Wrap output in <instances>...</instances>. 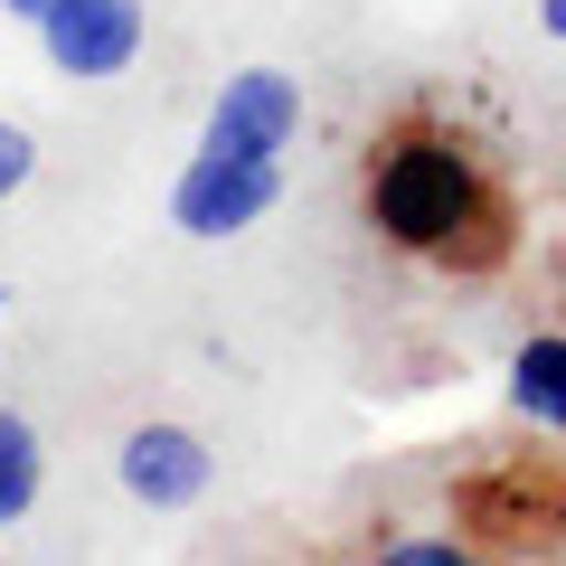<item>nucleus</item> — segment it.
I'll return each mask as SVG.
<instances>
[{"label":"nucleus","mask_w":566,"mask_h":566,"mask_svg":"<svg viewBox=\"0 0 566 566\" xmlns=\"http://www.w3.org/2000/svg\"><path fill=\"white\" fill-rule=\"evenodd\" d=\"M359 218L406 264H501L510 199L491 161L444 123H397L359 161Z\"/></svg>","instance_id":"1"},{"label":"nucleus","mask_w":566,"mask_h":566,"mask_svg":"<svg viewBox=\"0 0 566 566\" xmlns=\"http://www.w3.org/2000/svg\"><path fill=\"white\" fill-rule=\"evenodd\" d=\"M303 142V76L293 66H237L218 76L199 123V151H237V161H283Z\"/></svg>","instance_id":"2"},{"label":"nucleus","mask_w":566,"mask_h":566,"mask_svg":"<svg viewBox=\"0 0 566 566\" xmlns=\"http://www.w3.org/2000/svg\"><path fill=\"white\" fill-rule=\"evenodd\" d=\"M283 199V161H237V151H189V170L170 180V227L199 245H227L245 227H264Z\"/></svg>","instance_id":"3"},{"label":"nucleus","mask_w":566,"mask_h":566,"mask_svg":"<svg viewBox=\"0 0 566 566\" xmlns=\"http://www.w3.org/2000/svg\"><path fill=\"white\" fill-rule=\"evenodd\" d=\"M39 57L57 66L66 85H114L142 66V48H151V10L142 0H57L39 29Z\"/></svg>","instance_id":"4"},{"label":"nucleus","mask_w":566,"mask_h":566,"mask_svg":"<svg viewBox=\"0 0 566 566\" xmlns=\"http://www.w3.org/2000/svg\"><path fill=\"white\" fill-rule=\"evenodd\" d=\"M114 482H123V501L133 510H199L208 501V482H218V453H208V434H189V424H170V416H151V424H133L114 444Z\"/></svg>","instance_id":"5"},{"label":"nucleus","mask_w":566,"mask_h":566,"mask_svg":"<svg viewBox=\"0 0 566 566\" xmlns=\"http://www.w3.org/2000/svg\"><path fill=\"white\" fill-rule=\"evenodd\" d=\"M501 397H510V416H520V424L566 434V331H528V340L510 349Z\"/></svg>","instance_id":"6"},{"label":"nucleus","mask_w":566,"mask_h":566,"mask_svg":"<svg viewBox=\"0 0 566 566\" xmlns=\"http://www.w3.org/2000/svg\"><path fill=\"white\" fill-rule=\"evenodd\" d=\"M39 482H48L39 424H29L20 406H0V528H20L29 510H39Z\"/></svg>","instance_id":"7"},{"label":"nucleus","mask_w":566,"mask_h":566,"mask_svg":"<svg viewBox=\"0 0 566 566\" xmlns=\"http://www.w3.org/2000/svg\"><path fill=\"white\" fill-rule=\"evenodd\" d=\"M378 566H472L463 528H397V538H378Z\"/></svg>","instance_id":"8"},{"label":"nucleus","mask_w":566,"mask_h":566,"mask_svg":"<svg viewBox=\"0 0 566 566\" xmlns=\"http://www.w3.org/2000/svg\"><path fill=\"white\" fill-rule=\"evenodd\" d=\"M29 180H39V133H29V123H10V114H0V208L20 199Z\"/></svg>","instance_id":"9"},{"label":"nucleus","mask_w":566,"mask_h":566,"mask_svg":"<svg viewBox=\"0 0 566 566\" xmlns=\"http://www.w3.org/2000/svg\"><path fill=\"white\" fill-rule=\"evenodd\" d=\"M528 20H538V39H557V48H566V0H538Z\"/></svg>","instance_id":"10"},{"label":"nucleus","mask_w":566,"mask_h":566,"mask_svg":"<svg viewBox=\"0 0 566 566\" xmlns=\"http://www.w3.org/2000/svg\"><path fill=\"white\" fill-rule=\"evenodd\" d=\"M48 10H57V0H0V20H20V29H39Z\"/></svg>","instance_id":"11"}]
</instances>
